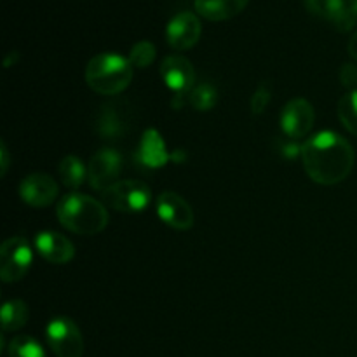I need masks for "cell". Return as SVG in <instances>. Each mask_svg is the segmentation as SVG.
Instances as JSON below:
<instances>
[{"label": "cell", "mask_w": 357, "mask_h": 357, "mask_svg": "<svg viewBox=\"0 0 357 357\" xmlns=\"http://www.w3.org/2000/svg\"><path fill=\"white\" fill-rule=\"evenodd\" d=\"M302 160L310 180L319 185H337L351 174L356 153L344 136L321 131L302 145Z\"/></svg>", "instance_id": "cell-1"}, {"label": "cell", "mask_w": 357, "mask_h": 357, "mask_svg": "<svg viewBox=\"0 0 357 357\" xmlns=\"http://www.w3.org/2000/svg\"><path fill=\"white\" fill-rule=\"evenodd\" d=\"M59 223L77 236H96L108 225V211L101 202L80 192L66 194L56 208Z\"/></svg>", "instance_id": "cell-2"}, {"label": "cell", "mask_w": 357, "mask_h": 357, "mask_svg": "<svg viewBox=\"0 0 357 357\" xmlns=\"http://www.w3.org/2000/svg\"><path fill=\"white\" fill-rule=\"evenodd\" d=\"M132 80V65L117 52L94 56L86 68V82L94 93L115 96L128 89Z\"/></svg>", "instance_id": "cell-3"}, {"label": "cell", "mask_w": 357, "mask_h": 357, "mask_svg": "<svg viewBox=\"0 0 357 357\" xmlns=\"http://www.w3.org/2000/svg\"><path fill=\"white\" fill-rule=\"evenodd\" d=\"M105 202L122 213L145 211L152 202V190L149 185L138 180H121L103 192Z\"/></svg>", "instance_id": "cell-4"}, {"label": "cell", "mask_w": 357, "mask_h": 357, "mask_svg": "<svg viewBox=\"0 0 357 357\" xmlns=\"http://www.w3.org/2000/svg\"><path fill=\"white\" fill-rule=\"evenodd\" d=\"M30 244L24 237H10L0 248V278L3 282H17L31 267Z\"/></svg>", "instance_id": "cell-5"}, {"label": "cell", "mask_w": 357, "mask_h": 357, "mask_svg": "<svg viewBox=\"0 0 357 357\" xmlns=\"http://www.w3.org/2000/svg\"><path fill=\"white\" fill-rule=\"evenodd\" d=\"M49 347L58 357H82L84 338L70 317H54L45 330Z\"/></svg>", "instance_id": "cell-6"}, {"label": "cell", "mask_w": 357, "mask_h": 357, "mask_svg": "<svg viewBox=\"0 0 357 357\" xmlns=\"http://www.w3.org/2000/svg\"><path fill=\"white\" fill-rule=\"evenodd\" d=\"M122 171V157L114 149H101L94 153L87 166V180L94 190L107 192L114 187L121 176Z\"/></svg>", "instance_id": "cell-7"}, {"label": "cell", "mask_w": 357, "mask_h": 357, "mask_svg": "<svg viewBox=\"0 0 357 357\" xmlns=\"http://www.w3.org/2000/svg\"><path fill=\"white\" fill-rule=\"evenodd\" d=\"M307 10L319 20L333 24L338 31H351L357 23V13L349 0H303Z\"/></svg>", "instance_id": "cell-8"}, {"label": "cell", "mask_w": 357, "mask_h": 357, "mask_svg": "<svg viewBox=\"0 0 357 357\" xmlns=\"http://www.w3.org/2000/svg\"><path fill=\"white\" fill-rule=\"evenodd\" d=\"M316 121V112L312 105L303 98L288 101L281 112V128L284 135L291 139L303 138L310 132Z\"/></svg>", "instance_id": "cell-9"}, {"label": "cell", "mask_w": 357, "mask_h": 357, "mask_svg": "<svg viewBox=\"0 0 357 357\" xmlns=\"http://www.w3.org/2000/svg\"><path fill=\"white\" fill-rule=\"evenodd\" d=\"M155 209L159 218L174 230H188L194 225V211L190 204L176 192H162L155 199Z\"/></svg>", "instance_id": "cell-10"}, {"label": "cell", "mask_w": 357, "mask_h": 357, "mask_svg": "<svg viewBox=\"0 0 357 357\" xmlns=\"http://www.w3.org/2000/svg\"><path fill=\"white\" fill-rule=\"evenodd\" d=\"M202 33L201 20L194 13H178L166 26V40L176 51H187L199 42Z\"/></svg>", "instance_id": "cell-11"}, {"label": "cell", "mask_w": 357, "mask_h": 357, "mask_svg": "<svg viewBox=\"0 0 357 357\" xmlns=\"http://www.w3.org/2000/svg\"><path fill=\"white\" fill-rule=\"evenodd\" d=\"M160 75L164 84L178 96L194 89L195 70L185 56H166L160 63Z\"/></svg>", "instance_id": "cell-12"}, {"label": "cell", "mask_w": 357, "mask_h": 357, "mask_svg": "<svg viewBox=\"0 0 357 357\" xmlns=\"http://www.w3.org/2000/svg\"><path fill=\"white\" fill-rule=\"evenodd\" d=\"M20 195L31 208H45L58 197V183L49 174L33 173L21 181Z\"/></svg>", "instance_id": "cell-13"}, {"label": "cell", "mask_w": 357, "mask_h": 357, "mask_svg": "<svg viewBox=\"0 0 357 357\" xmlns=\"http://www.w3.org/2000/svg\"><path fill=\"white\" fill-rule=\"evenodd\" d=\"M35 246H37L40 257L47 260L49 264L65 265L75 255V248H73L72 241L63 236V234L51 232V230L38 232L37 237H35Z\"/></svg>", "instance_id": "cell-14"}, {"label": "cell", "mask_w": 357, "mask_h": 357, "mask_svg": "<svg viewBox=\"0 0 357 357\" xmlns=\"http://www.w3.org/2000/svg\"><path fill=\"white\" fill-rule=\"evenodd\" d=\"M138 160L150 169H159V167L166 166V162L169 160V153H167V146L159 131L146 129L143 132L138 145Z\"/></svg>", "instance_id": "cell-15"}, {"label": "cell", "mask_w": 357, "mask_h": 357, "mask_svg": "<svg viewBox=\"0 0 357 357\" xmlns=\"http://www.w3.org/2000/svg\"><path fill=\"white\" fill-rule=\"evenodd\" d=\"M250 0H195L199 16L209 21H227L243 13Z\"/></svg>", "instance_id": "cell-16"}, {"label": "cell", "mask_w": 357, "mask_h": 357, "mask_svg": "<svg viewBox=\"0 0 357 357\" xmlns=\"http://www.w3.org/2000/svg\"><path fill=\"white\" fill-rule=\"evenodd\" d=\"M121 108L115 105L103 107L98 117L96 129L105 139H119L128 131V117L121 115Z\"/></svg>", "instance_id": "cell-17"}, {"label": "cell", "mask_w": 357, "mask_h": 357, "mask_svg": "<svg viewBox=\"0 0 357 357\" xmlns=\"http://www.w3.org/2000/svg\"><path fill=\"white\" fill-rule=\"evenodd\" d=\"M59 178L68 188H79L87 178V167L77 155H66L59 164Z\"/></svg>", "instance_id": "cell-18"}, {"label": "cell", "mask_w": 357, "mask_h": 357, "mask_svg": "<svg viewBox=\"0 0 357 357\" xmlns=\"http://www.w3.org/2000/svg\"><path fill=\"white\" fill-rule=\"evenodd\" d=\"M28 307L23 300H9L2 307V328L6 333L9 331H17L26 324Z\"/></svg>", "instance_id": "cell-19"}, {"label": "cell", "mask_w": 357, "mask_h": 357, "mask_svg": "<svg viewBox=\"0 0 357 357\" xmlns=\"http://www.w3.org/2000/svg\"><path fill=\"white\" fill-rule=\"evenodd\" d=\"M338 119L351 135L357 136V91H349L338 101Z\"/></svg>", "instance_id": "cell-20"}, {"label": "cell", "mask_w": 357, "mask_h": 357, "mask_svg": "<svg viewBox=\"0 0 357 357\" xmlns=\"http://www.w3.org/2000/svg\"><path fill=\"white\" fill-rule=\"evenodd\" d=\"M9 357H45V352L33 337L20 335L10 340Z\"/></svg>", "instance_id": "cell-21"}, {"label": "cell", "mask_w": 357, "mask_h": 357, "mask_svg": "<svg viewBox=\"0 0 357 357\" xmlns=\"http://www.w3.org/2000/svg\"><path fill=\"white\" fill-rule=\"evenodd\" d=\"M188 100H190V105L199 112H208L211 110L216 105V100H218V93H216L215 87L211 84H199L188 94Z\"/></svg>", "instance_id": "cell-22"}, {"label": "cell", "mask_w": 357, "mask_h": 357, "mask_svg": "<svg viewBox=\"0 0 357 357\" xmlns=\"http://www.w3.org/2000/svg\"><path fill=\"white\" fill-rule=\"evenodd\" d=\"M153 59H155V45L149 40L135 44L129 52V63L132 65V68H146L152 65Z\"/></svg>", "instance_id": "cell-23"}, {"label": "cell", "mask_w": 357, "mask_h": 357, "mask_svg": "<svg viewBox=\"0 0 357 357\" xmlns=\"http://www.w3.org/2000/svg\"><path fill=\"white\" fill-rule=\"evenodd\" d=\"M272 100V91H271V84L268 82H261L260 87L255 91V94L251 96V112L255 115L264 114L265 108L268 107Z\"/></svg>", "instance_id": "cell-24"}, {"label": "cell", "mask_w": 357, "mask_h": 357, "mask_svg": "<svg viewBox=\"0 0 357 357\" xmlns=\"http://www.w3.org/2000/svg\"><path fill=\"white\" fill-rule=\"evenodd\" d=\"M340 82L344 84L347 89L356 91L357 87V66L352 63H345L340 70Z\"/></svg>", "instance_id": "cell-25"}, {"label": "cell", "mask_w": 357, "mask_h": 357, "mask_svg": "<svg viewBox=\"0 0 357 357\" xmlns=\"http://www.w3.org/2000/svg\"><path fill=\"white\" fill-rule=\"evenodd\" d=\"M0 157H2V174L7 173V167H9V152L6 149V143H0Z\"/></svg>", "instance_id": "cell-26"}, {"label": "cell", "mask_w": 357, "mask_h": 357, "mask_svg": "<svg viewBox=\"0 0 357 357\" xmlns=\"http://www.w3.org/2000/svg\"><path fill=\"white\" fill-rule=\"evenodd\" d=\"M347 49H349V54H351L352 58H354L356 61H357V31H356L354 35H352L351 40H349Z\"/></svg>", "instance_id": "cell-27"}, {"label": "cell", "mask_w": 357, "mask_h": 357, "mask_svg": "<svg viewBox=\"0 0 357 357\" xmlns=\"http://www.w3.org/2000/svg\"><path fill=\"white\" fill-rule=\"evenodd\" d=\"M349 2H351V6L354 7V10L357 13V0H349Z\"/></svg>", "instance_id": "cell-28"}]
</instances>
